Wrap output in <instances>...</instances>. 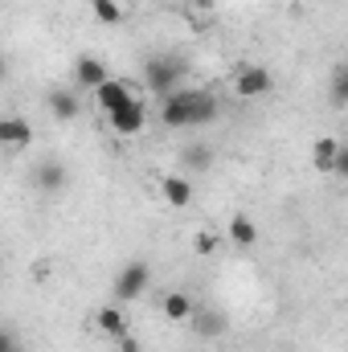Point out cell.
Listing matches in <instances>:
<instances>
[{
    "mask_svg": "<svg viewBox=\"0 0 348 352\" xmlns=\"http://www.w3.org/2000/svg\"><path fill=\"white\" fill-rule=\"evenodd\" d=\"M74 82L87 90H98L107 82V66H102V58H94V54H83L78 62H74Z\"/></svg>",
    "mask_w": 348,
    "mask_h": 352,
    "instance_id": "cell-11",
    "label": "cell"
},
{
    "mask_svg": "<svg viewBox=\"0 0 348 352\" xmlns=\"http://www.w3.org/2000/svg\"><path fill=\"white\" fill-rule=\"evenodd\" d=\"M332 176L348 180V144H340V156H336V173H332Z\"/></svg>",
    "mask_w": 348,
    "mask_h": 352,
    "instance_id": "cell-21",
    "label": "cell"
},
{
    "mask_svg": "<svg viewBox=\"0 0 348 352\" xmlns=\"http://www.w3.org/2000/svg\"><path fill=\"white\" fill-rule=\"evenodd\" d=\"M107 123H111V131H115L119 140H135V135L148 127V107H144L140 98H131L127 107H119L115 115H107Z\"/></svg>",
    "mask_w": 348,
    "mask_h": 352,
    "instance_id": "cell-4",
    "label": "cell"
},
{
    "mask_svg": "<svg viewBox=\"0 0 348 352\" xmlns=\"http://www.w3.org/2000/svg\"><path fill=\"white\" fill-rule=\"evenodd\" d=\"M66 164H58V160H45V164H37V173H33V184L41 188V192H62L66 188Z\"/></svg>",
    "mask_w": 348,
    "mask_h": 352,
    "instance_id": "cell-13",
    "label": "cell"
},
{
    "mask_svg": "<svg viewBox=\"0 0 348 352\" xmlns=\"http://www.w3.org/2000/svg\"><path fill=\"white\" fill-rule=\"evenodd\" d=\"M160 311H164V320H173V324H188L193 311H197V299L184 295V291H168V295L160 299Z\"/></svg>",
    "mask_w": 348,
    "mask_h": 352,
    "instance_id": "cell-12",
    "label": "cell"
},
{
    "mask_svg": "<svg viewBox=\"0 0 348 352\" xmlns=\"http://www.w3.org/2000/svg\"><path fill=\"white\" fill-rule=\"evenodd\" d=\"M180 78H184V62L173 58V54H156V58H148V66H144V82L152 94H160V98H168L180 90Z\"/></svg>",
    "mask_w": 348,
    "mask_h": 352,
    "instance_id": "cell-2",
    "label": "cell"
},
{
    "mask_svg": "<svg viewBox=\"0 0 348 352\" xmlns=\"http://www.w3.org/2000/svg\"><path fill=\"white\" fill-rule=\"evenodd\" d=\"M45 102H50V115H54V119H74V115H78V98L66 87H54Z\"/></svg>",
    "mask_w": 348,
    "mask_h": 352,
    "instance_id": "cell-16",
    "label": "cell"
},
{
    "mask_svg": "<svg viewBox=\"0 0 348 352\" xmlns=\"http://www.w3.org/2000/svg\"><path fill=\"white\" fill-rule=\"evenodd\" d=\"M217 246H221V238H217L213 230H197V234H193V250H197L201 258H209V254H217Z\"/></svg>",
    "mask_w": 348,
    "mask_h": 352,
    "instance_id": "cell-18",
    "label": "cell"
},
{
    "mask_svg": "<svg viewBox=\"0 0 348 352\" xmlns=\"http://www.w3.org/2000/svg\"><path fill=\"white\" fill-rule=\"evenodd\" d=\"M332 102H336V107H348V70H340V74L332 78Z\"/></svg>",
    "mask_w": 348,
    "mask_h": 352,
    "instance_id": "cell-20",
    "label": "cell"
},
{
    "mask_svg": "<svg viewBox=\"0 0 348 352\" xmlns=\"http://www.w3.org/2000/svg\"><path fill=\"white\" fill-rule=\"evenodd\" d=\"M193 332H197V340H221L226 336V328H230V320L217 311V307H205V303H197V311H193Z\"/></svg>",
    "mask_w": 348,
    "mask_h": 352,
    "instance_id": "cell-5",
    "label": "cell"
},
{
    "mask_svg": "<svg viewBox=\"0 0 348 352\" xmlns=\"http://www.w3.org/2000/svg\"><path fill=\"white\" fill-rule=\"evenodd\" d=\"M270 87H274V78H270V70H266V66H242V70H238V78H234L238 98H259V94H266Z\"/></svg>",
    "mask_w": 348,
    "mask_h": 352,
    "instance_id": "cell-7",
    "label": "cell"
},
{
    "mask_svg": "<svg viewBox=\"0 0 348 352\" xmlns=\"http://www.w3.org/2000/svg\"><path fill=\"white\" fill-rule=\"evenodd\" d=\"M160 119L173 131H180V127H201V123L217 119V98L209 90H176V94H168L160 102Z\"/></svg>",
    "mask_w": 348,
    "mask_h": 352,
    "instance_id": "cell-1",
    "label": "cell"
},
{
    "mask_svg": "<svg viewBox=\"0 0 348 352\" xmlns=\"http://www.w3.org/2000/svg\"><path fill=\"white\" fill-rule=\"evenodd\" d=\"M98 332H107L111 340H123V336H131V328H127V316H123V307H98Z\"/></svg>",
    "mask_w": 348,
    "mask_h": 352,
    "instance_id": "cell-14",
    "label": "cell"
},
{
    "mask_svg": "<svg viewBox=\"0 0 348 352\" xmlns=\"http://www.w3.org/2000/svg\"><path fill=\"white\" fill-rule=\"evenodd\" d=\"M148 283H152L148 263H127L115 274V299H119V303H135V299L148 291Z\"/></svg>",
    "mask_w": 348,
    "mask_h": 352,
    "instance_id": "cell-3",
    "label": "cell"
},
{
    "mask_svg": "<svg viewBox=\"0 0 348 352\" xmlns=\"http://www.w3.org/2000/svg\"><path fill=\"white\" fill-rule=\"evenodd\" d=\"M184 164H188V168H197V173H205V168L213 164V156H209V148H201V144H197V148H184Z\"/></svg>",
    "mask_w": 348,
    "mask_h": 352,
    "instance_id": "cell-19",
    "label": "cell"
},
{
    "mask_svg": "<svg viewBox=\"0 0 348 352\" xmlns=\"http://www.w3.org/2000/svg\"><path fill=\"white\" fill-rule=\"evenodd\" d=\"M193 4H201V8H209V4H213V0H193Z\"/></svg>",
    "mask_w": 348,
    "mask_h": 352,
    "instance_id": "cell-24",
    "label": "cell"
},
{
    "mask_svg": "<svg viewBox=\"0 0 348 352\" xmlns=\"http://www.w3.org/2000/svg\"><path fill=\"white\" fill-rule=\"evenodd\" d=\"M0 352H21V340H17L12 332H4V336H0Z\"/></svg>",
    "mask_w": 348,
    "mask_h": 352,
    "instance_id": "cell-22",
    "label": "cell"
},
{
    "mask_svg": "<svg viewBox=\"0 0 348 352\" xmlns=\"http://www.w3.org/2000/svg\"><path fill=\"white\" fill-rule=\"evenodd\" d=\"M90 8H94V16H98L102 25H119V21H123L119 0H90Z\"/></svg>",
    "mask_w": 348,
    "mask_h": 352,
    "instance_id": "cell-17",
    "label": "cell"
},
{
    "mask_svg": "<svg viewBox=\"0 0 348 352\" xmlns=\"http://www.w3.org/2000/svg\"><path fill=\"white\" fill-rule=\"evenodd\" d=\"M160 197H164L173 209H188V205H193V180L180 176V173L160 176Z\"/></svg>",
    "mask_w": 348,
    "mask_h": 352,
    "instance_id": "cell-9",
    "label": "cell"
},
{
    "mask_svg": "<svg viewBox=\"0 0 348 352\" xmlns=\"http://www.w3.org/2000/svg\"><path fill=\"white\" fill-rule=\"evenodd\" d=\"M119 352H140V340H135V336H123V340H119Z\"/></svg>",
    "mask_w": 348,
    "mask_h": 352,
    "instance_id": "cell-23",
    "label": "cell"
},
{
    "mask_svg": "<svg viewBox=\"0 0 348 352\" xmlns=\"http://www.w3.org/2000/svg\"><path fill=\"white\" fill-rule=\"evenodd\" d=\"M230 242H234L238 250H250V246L259 242V226H254L246 213H234V217H230Z\"/></svg>",
    "mask_w": 348,
    "mask_h": 352,
    "instance_id": "cell-15",
    "label": "cell"
},
{
    "mask_svg": "<svg viewBox=\"0 0 348 352\" xmlns=\"http://www.w3.org/2000/svg\"><path fill=\"white\" fill-rule=\"evenodd\" d=\"M336 156H340V140L320 135V140L312 144V168H316L320 176H332V173H336Z\"/></svg>",
    "mask_w": 348,
    "mask_h": 352,
    "instance_id": "cell-10",
    "label": "cell"
},
{
    "mask_svg": "<svg viewBox=\"0 0 348 352\" xmlns=\"http://www.w3.org/2000/svg\"><path fill=\"white\" fill-rule=\"evenodd\" d=\"M0 144L12 148V152H21V148L33 144V127H29L21 115H4V119H0Z\"/></svg>",
    "mask_w": 348,
    "mask_h": 352,
    "instance_id": "cell-8",
    "label": "cell"
},
{
    "mask_svg": "<svg viewBox=\"0 0 348 352\" xmlns=\"http://www.w3.org/2000/svg\"><path fill=\"white\" fill-rule=\"evenodd\" d=\"M131 98H135V94H131V87H127L123 78H107L102 87L94 90V107H98L102 115H115V111H119V107H127Z\"/></svg>",
    "mask_w": 348,
    "mask_h": 352,
    "instance_id": "cell-6",
    "label": "cell"
}]
</instances>
